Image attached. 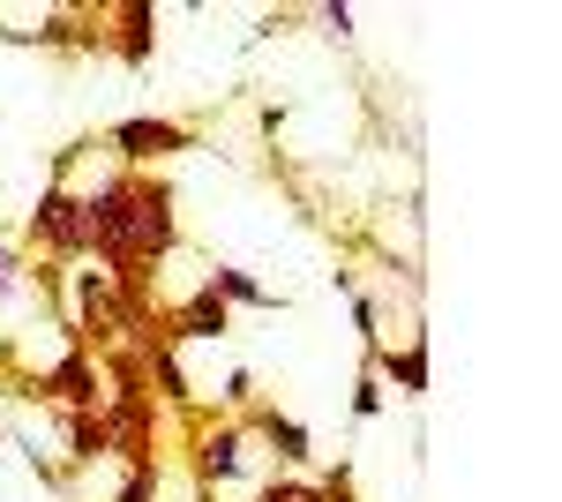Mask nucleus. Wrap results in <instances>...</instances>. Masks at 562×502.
Listing matches in <instances>:
<instances>
[{"label":"nucleus","instance_id":"f257e3e1","mask_svg":"<svg viewBox=\"0 0 562 502\" xmlns=\"http://www.w3.org/2000/svg\"><path fill=\"white\" fill-rule=\"evenodd\" d=\"M128 166H150V158H173V150H188L195 143V127L188 121H158V113H135V121H113V135H105Z\"/></svg>","mask_w":562,"mask_h":502},{"label":"nucleus","instance_id":"f03ea898","mask_svg":"<svg viewBox=\"0 0 562 502\" xmlns=\"http://www.w3.org/2000/svg\"><path fill=\"white\" fill-rule=\"evenodd\" d=\"M31 241H45V248H60V255H90L83 203H76L68 188H45L38 210H31Z\"/></svg>","mask_w":562,"mask_h":502},{"label":"nucleus","instance_id":"7ed1b4c3","mask_svg":"<svg viewBox=\"0 0 562 502\" xmlns=\"http://www.w3.org/2000/svg\"><path fill=\"white\" fill-rule=\"evenodd\" d=\"M225 331H233V308L203 286L188 308H173V315H166V331H158V337H166V345H203V337H225Z\"/></svg>","mask_w":562,"mask_h":502},{"label":"nucleus","instance_id":"20e7f679","mask_svg":"<svg viewBox=\"0 0 562 502\" xmlns=\"http://www.w3.org/2000/svg\"><path fill=\"white\" fill-rule=\"evenodd\" d=\"M38 398H53L60 413H98V368H90V353H68V360L38 382Z\"/></svg>","mask_w":562,"mask_h":502},{"label":"nucleus","instance_id":"39448f33","mask_svg":"<svg viewBox=\"0 0 562 502\" xmlns=\"http://www.w3.org/2000/svg\"><path fill=\"white\" fill-rule=\"evenodd\" d=\"M368 368H375V382H390L397 398H420V390H428V345H420V337H413L405 353H390V345H383Z\"/></svg>","mask_w":562,"mask_h":502},{"label":"nucleus","instance_id":"423d86ee","mask_svg":"<svg viewBox=\"0 0 562 502\" xmlns=\"http://www.w3.org/2000/svg\"><path fill=\"white\" fill-rule=\"evenodd\" d=\"M195 472H203V480H233V472H240V427H211V435L195 443Z\"/></svg>","mask_w":562,"mask_h":502},{"label":"nucleus","instance_id":"0eeeda50","mask_svg":"<svg viewBox=\"0 0 562 502\" xmlns=\"http://www.w3.org/2000/svg\"><path fill=\"white\" fill-rule=\"evenodd\" d=\"M256 435H262V443H270L285 465H307V450H315V443H307V427H301L293 413H256Z\"/></svg>","mask_w":562,"mask_h":502},{"label":"nucleus","instance_id":"6e6552de","mask_svg":"<svg viewBox=\"0 0 562 502\" xmlns=\"http://www.w3.org/2000/svg\"><path fill=\"white\" fill-rule=\"evenodd\" d=\"M60 435H68V458H76V465H90V458H105V450H113L98 413H60Z\"/></svg>","mask_w":562,"mask_h":502},{"label":"nucleus","instance_id":"1a4fd4ad","mask_svg":"<svg viewBox=\"0 0 562 502\" xmlns=\"http://www.w3.org/2000/svg\"><path fill=\"white\" fill-rule=\"evenodd\" d=\"M211 293L225 300V308H233V300H248V308H278V300L262 293V286L248 278V270H217V278H211Z\"/></svg>","mask_w":562,"mask_h":502},{"label":"nucleus","instance_id":"9d476101","mask_svg":"<svg viewBox=\"0 0 562 502\" xmlns=\"http://www.w3.org/2000/svg\"><path fill=\"white\" fill-rule=\"evenodd\" d=\"M150 23H158V15H150L143 0H135V8H121V31H128V38H121V53H128V60H150Z\"/></svg>","mask_w":562,"mask_h":502},{"label":"nucleus","instance_id":"9b49d317","mask_svg":"<svg viewBox=\"0 0 562 502\" xmlns=\"http://www.w3.org/2000/svg\"><path fill=\"white\" fill-rule=\"evenodd\" d=\"M113 502H158V465H135L128 480H121V495Z\"/></svg>","mask_w":562,"mask_h":502},{"label":"nucleus","instance_id":"f8f14e48","mask_svg":"<svg viewBox=\"0 0 562 502\" xmlns=\"http://www.w3.org/2000/svg\"><path fill=\"white\" fill-rule=\"evenodd\" d=\"M352 413H360V420L383 413V382H375V368H368V376H360V390H352Z\"/></svg>","mask_w":562,"mask_h":502},{"label":"nucleus","instance_id":"ddd939ff","mask_svg":"<svg viewBox=\"0 0 562 502\" xmlns=\"http://www.w3.org/2000/svg\"><path fill=\"white\" fill-rule=\"evenodd\" d=\"M256 502H323V488H301V480H270Z\"/></svg>","mask_w":562,"mask_h":502},{"label":"nucleus","instance_id":"4468645a","mask_svg":"<svg viewBox=\"0 0 562 502\" xmlns=\"http://www.w3.org/2000/svg\"><path fill=\"white\" fill-rule=\"evenodd\" d=\"M248 398H256V376H248V368H233V376H225V405H248Z\"/></svg>","mask_w":562,"mask_h":502},{"label":"nucleus","instance_id":"2eb2a0df","mask_svg":"<svg viewBox=\"0 0 562 502\" xmlns=\"http://www.w3.org/2000/svg\"><path fill=\"white\" fill-rule=\"evenodd\" d=\"M8 286H15V263H8V248H0V300H8Z\"/></svg>","mask_w":562,"mask_h":502}]
</instances>
